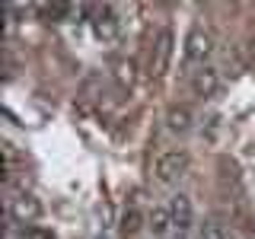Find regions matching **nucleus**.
Instances as JSON below:
<instances>
[{"mask_svg": "<svg viewBox=\"0 0 255 239\" xmlns=\"http://www.w3.org/2000/svg\"><path fill=\"white\" fill-rule=\"evenodd\" d=\"M6 217L13 220V227H32L42 217V201L32 191H13L6 198Z\"/></svg>", "mask_w": 255, "mask_h": 239, "instance_id": "obj_1", "label": "nucleus"}, {"mask_svg": "<svg viewBox=\"0 0 255 239\" xmlns=\"http://www.w3.org/2000/svg\"><path fill=\"white\" fill-rule=\"evenodd\" d=\"M188 166H191V156L185 150H166V153L156 159V179L163 182V185H175V182L185 179Z\"/></svg>", "mask_w": 255, "mask_h": 239, "instance_id": "obj_2", "label": "nucleus"}, {"mask_svg": "<svg viewBox=\"0 0 255 239\" xmlns=\"http://www.w3.org/2000/svg\"><path fill=\"white\" fill-rule=\"evenodd\" d=\"M211 54H214V38H211V32L191 29L188 35H185V61H188V64H198V67H204Z\"/></svg>", "mask_w": 255, "mask_h": 239, "instance_id": "obj_3", "label": "nucleus"}, {"mask_svg": "<svg viewBox=\"0 0 255 239\" xmlns=\"http://www.w3.org/2000/svg\"><path fill=\"white\" fill-rule=\"evenodd\" d=\"M172 58V32L169 29H159L153 48H150V77H163L166 67H169Z\"/></svg>", "mask_w": 255, "mask_h": 239, "instance_id": "obj_4", "label": "nucleus"}, {"mask_svg": "<svg viewBox=\"0 0 255 239\" xmlns=\"http://www.w3.org/2000/svg\"><path fill=\"white\" fill-rule=\"evenodd\" d=\"M169 214H172V227H175V233L179 236H185L188 233V227L195 223V211H191V201H188V195H172V201H169Z\"/></svg>", "mask_w": 255, "mask_h": 239, "instance_id": "obj_5", "label": "nucleus"}, {"mask_svg": "<svg viewBox=\"0 0 255 239\" xmlns=\"http://www.w3.org/2000/svg\"><path fill=\"white\" fill-rule=\"evenodd\" d=\"M191 90H195V96H201V99H207V96L217 93V90H220V74H217V67H211V64L198 67L195 74H191Z\"/></svg>", "mask_w": 255, "mask_h": 239, "instance_id": "obj_6", "label": "nucleus"}, {"mask_svg": "<svg viewBox=\"0 0 255 239\" xmlns=\"http://www.w3.org/2000/svg\"><path fill=\"white\" fill-rule=\"evenodd\" d=\"M93 32H96V38H102V42H115V38H118V13L112 10V6L96 10V16H93Z\"/></svg>", "mask_w": 255, "mask_h": 239, "instance_id": "obj_7", "label": "nucleus"}, {"mask_svg": "<svg viewBox=\"0 0 255 239\" xmlns=\"http://www.w3.org/2000/svg\"><path fill=\"white\" fill-rule=\"evenodd\" d=\"M191 124H195V115H191L188 106H172L166 112V127H169L172 134H188Z\"/></svg>", "mask_w": 255, "mask_h": 239, "instance_id": "obj_8", "label": "nucleus"}, {"mask_svg": "<svg viewBox=\"0 0 255 239\" xmlns=\"http://www.w3.org/2000/svg\"><path fill=\"white\" fill-rule=\"evenodd\" d=\"M147 227H150V233L159 236V239H166L172 233V214H169V207H153L150 211V217H147Z\"/></svg>", "mask_w": 255, "mask_h": 239, "instance_id": "obj_9", "label": "nucleus"}, {"mask_svg": "<svg viewBox=\"0 0 255 239\" xmlns=\"http://www.w3.org/2000/svg\"><path fill=\"white\" fill-rule=\"evenodd\" d=\"M112 77H115V83L122 86V90H131L134 80H137V64H134L131 58H118L115 64H112Z\"/></svg>", "mask_w": 255, "mask_h": 239, "instance_id": "obj_10", "label": "nucleus"}, {"mask_svg": "<svg viewBox=\"0 0 255 239\" xmlns=\"http://www.w3.org/2000/svg\"><path fill=\"white\" fill-rule=\"evenodd\" d=\"M140 223H143L140 211H137V207H128V211L122 214V233H128V236H131V233H137V230H140Z\"/></svg>", "mask_w": 255, "mask_h": 239, "instance_id": "obj_11", "label": "nucleus"}, {"mask_svg": "<svg viewBox=\"0 0 255 239\" xmlns=\"http://www.w3.org/2000/svg\"><path fill=\"white\" fill-rule=\"evenodd\" d=\"M198 236H201V239H227V230H223L220 220H204Z\"/></svg>", "mask_w": 255, "mask_h": 239, "instance_id": "obj_12", "label": "nucleus"}, {"mask_svg": "<svg viewBox=\"0 0 255 239\" xmlns=\"http://www.w3.org/2000/svg\"><path fill=\"white\" fill-rule=\"evenodd\" d=\"M13 239H54L48 230H38V227H19L13 233Z\"/></svg>", "mask_w": 255, "mask_h": 239, "instance_id": "obj_13", "label": "nucleus"}]
</instances>
